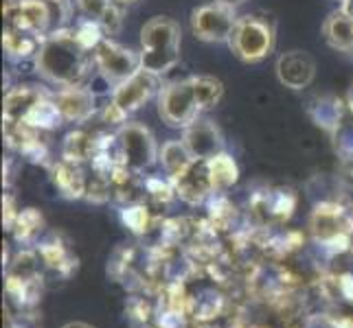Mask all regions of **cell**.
<instances>
[{
    "label": "cell",
    "instance_id": "6da1fadb",
    "mask_svg": "<svg viewBox=\"0 0 353 328\" xmlns=\"http://www.w3.org/2000/svg\"><path fill=\"white\" fill-rule=\"evenodd\" d=\"M33 62L38 75L57 88L81 86L94 66L92 53L79 44L75 29H57L44 35Z\"/></svg>",
    "mask_w": 353,
    "mask_h": 328
},
{
    "label": "cell",
    "instance_id": "7a4b0ae2",
    "mask_svg": "<svg viewBox=\"0 0 353 328\" xmlns=\"http://www.w3.org/2000/svg\"><path fill=\"white\" fill-rule=\"evenodd\" d=\"M182 31L172 18H152L141 29V70L163 77L180 64Z\"/></svg>",
    "mask_w": 353,
    "mask_h": 328
},
{
    "label": "cell",
    "instance_id": "3957f363",
    "mask_svg": "<svg viewBox=\"0 0 353 328\" xmlns=\"http://www.w3.org/2000/svg\"><path fill=\"white\" fill-rule=\"evenodd\" d=\"M276 44V27L268 16H241L230 35L228 46L237 59L246 64H259L272 53Z\"/></svg>",
    "mask_w": 353,
    "mask_h": 328
},
{
    "label": "cell",
    "instance_id": "277c9868",
    "mask_svg": "<svg viewBox=\"0 0 353 328\" xmlns=\"http://www.w3.org/2000/svg\"><path fill=\"white\" fill-rule=\"evenodd\" d=\"M156 92H161V77L148 70H139L137 75H132L112 90L110 103L101 109L103 123L121 127L128 123V116L141 109Z\"/></svg>",
    "mask_w": 353,
    "mask_h": 328
},
{
    "label": "cell",
    "instance_id": "5b68a950",
    "mask_svg": "<svg viewBox=\"0 0 353 328\" xmlns=\"http://www.w3.org/2000/svg\"><path fill=\"white\" fill-rule=\"evenodd\" d=\"M117 147L121 164L134 173L148 171L154 162H158V153H161L154 133L137 120H128L117 129Z\"/></svg>",
    "mask_w": 353,
    "mask_h": 328
},
{
    "label": "cell",
    "instance_id": "8992f818",
    "mask_svg": "<svg viewBox=\"0 0 353 328\" xmlns=\"http://www.w3.org/2000/svg\"><path fill=\"white\" fill-rule=\"evenodd\" d=\"M158 116L169 127L178 129L189 127L193 120L202 116L196 101V92H193L191 86V77L172 81L161 88V92H158Z\"/></svg>",
    "mask_w": 353,
    "mask_h": 328
},
{
    "label": "cell",
    "instance_id": "52a82bcc",
    "mask_svg": "<svg viewBox=\"0 0 353 328\" xmlns=\"http://www.w3.org/2000/svg\"><path fill=\"white\" fill-rule=\"evenodd\" d=\"M237 20H239L237 9L213 0V3L191 11V33L200 42L222 44L230 40Z\"/></svg>",
    "mask_w": 353,
    "mask_h": 328
},
{
    "label": "cell",
    "instance_id": "ba28073f",
    "mask_svg": "<svg viewBox=\"0 0 353 328\" xmlns=\"http://www.w3.org/2000/svg\"><path fill=\"white\" fill-rule=\"evenodd\" d=\"M94 59V68L101 75V79L108 86H121L123 81H128L132 75H137L141 70V55L132 48H125L110 38H105L97 51L92 53Z\"/></svg>",
    "mask_w": 353,
    "mask_h": 328
},
{
    "label": "cell",
    "instance_id": "9c48e42d",
    "mask_svg": "<svg viewBox=\"0 0 353 328\" xmlns=\"http://www.w3.org/2000/svg\"><path fill=\"white\" fill-rule=\"evenodd\" d=\"M3 16L5 27H14L40 38L53 33V14L48 0H7Z\"/></svg>",
    "mask_w": 353,
    "mask_h": 328
},
{
    "label": "cell",
    "instance_id": "30bf717a",
    "mask_svg": "<svg viewBox=\"0 0 353 328\" xmlns=\"http://www.w3.org/2000/svg\"><path fill=\"white\" fill-rule=\"evenodd\" d=\"M310 230L314 239L323 245H336L345 243L351 232V219L345 208L336 204H321L316 206L310 217Z\"/></svg>",
    "mask_w": 353,
    "mask_h": 328
},
{
    "label": "cell",
    "instance_id": "8fae6325",
    "mask_svg": "<svg viewBox=\"0 0 353 328\" xmlns=\"http://www.w3.org/2000/svg\"><path fill=\"white\" fill-rule=\"evenodd\" d=\"M182 142L187 144L189 153L193 155V160L206 162L211 157L224 153V138L222 131L211 118L200 116L198 120H193L189 127L182 131Z\"/></svg>",
    "mask_w": 353,
    "mask_h": 328
},
{
    "label": "cell",
    "instance_id": "7c38bea8",
    "mask_svg": "<svg viewBox=\"0 0 353 328\" xmlns=\"http://www.w3.org/2000/svg\"><path fill=\"white\" fill-rule=\"evenodd\" d=\"M51 99L57 105L64 123H86L97 112L92 90L83 86H68L51 92Z\"/></svg>",
    "mask_w": 353,
    "mask_h": 328
},
{
    "label": "cell",
    "instance_id": "4fadbf2b",
    "mask_svg": "<svg viewBox=\"0 0 353 328\" xmlns=\"http://www.w3.org/2000/svg\"><path fill=\"white\" fill-rule=\"evenodd\" d=\"M316 64L305 51H288L276 59V77L290 90H303L314 81Z\"/></svg>",
    "mask_w": 353,
    "mask_h": 328
},
{
    "label": "cell",
    "instance_id": "5bb4252c",
    "mask_svg": "<svg viewBox=\"0 0 353 328\" xmlns=\"http://www.w3.org/2000/svg\"><path fill=\"white\" fill-rule=\"evenodd\" d=\"M176 186V195L185 199L187 204H202L209 195H215L211 186L209 171H206V162H193L189 171H185L180 177L172 179Z\"/></svg>",
    "mask_w": 353,
    "mask_h": 328
},
{
    "label": "cell",
    "instance_id": "9a60e30c",
    "mask_svg": "<svg viewBox=\"0 0 353 328\" xmlns=\"http://www.w3.org/2000/svg\"><path fill=\"white\" fill-rule=\"evenodd\" d=\"M48 92L38 86H16L5 94L3 103V120L5 123H22L31 109L42 99H46Z\"/></svg>",
    "mask_w": 353,
    "mask_h": 328
},
{
    "label": "cell",
    "instance_id": "2e32d148",
    "mask_svg": "<svg viewBox=\"0 0 353 328\" xmlns=\"http://www.w3.org/2000/svg\"><path fill=\"white\" fill-rule=\"evenodd\" d=\"M323 35L327 44L336 51L351 53L353 51V16L347 9H336L332 11L327 20L323 22Z\"/></svg>",
    "mask_w": 353,
    "mask_h": 328
},
{
    "label": "cell",
    "instance_id": "e0dca14e",
    "mask_svg": "<svg viewBox=\"0 0 353 328\" xmlns=\"http://www.w3.org/2000/svg\"><path fill=\"white\" fill-rule=\"evenodd\" d=\"M101 147V136L99 133H88V131H70L66 140H64V149H62V160L81 164L97 155Z\"/></svg>",
    "mask_w": 353,
    "mask_h": 328
},
{
    "label": "cell",
    "instance_id": "ac0fdd59",
    "mask_svg": "<svg viewBox=\"0 0 353 328\" xmlns=\"http://www.w3.org/2000/svg\"><path fill=\"white\" fill-rule=\"evenodd\" d=\"M40 44H42L40 35H33L14 27H5L3 31V48L7 57L14 59V62H24V59L35 57L40 51Z\"/></svg>",
    "mask_w": 353,
    "mask_h": 328
},
{
    "label": "cell",
    "instance_id": "d6986e66",
    "mask_svg": "<svg viewBox=\"0 0 353 328\" xmlns=\"http://www.w3.org/2000/svg\"><path fill=\"white\" fill-rule=\"evenodd\" d=\"M83 18L101 22L108 35H114L121 29V11L117 0H75Z\"/></svg>",
    "mask_w": 353,
    "mask_h": 328
},
{
    "label": "cell",
    "instance_id": "ffe728a7",
    "mask_svg": "<svg viewBox=\"0 0 353 328\" xmlns=\"http://www.w3.org/2000/svg\"><path fill=\"white\" fill-rule=\"evenodd\" d=\"M158 162H161L163 171L167 173V177H180L185 171H189L191 164L196 162L193 155L189 153L187 144L182 140H169L161 147V153H158Z\"/></svg>",
    "mask_w": 353,
    "mask_h": 328
},
{
    "label": "cell",
    "instance_id": "44dd1931",
    "mask_svg": "<svg viewBox=\"0 0 353 328\" xmlns=\"http://www.w3.org/2000/svg\"><path fill=\"white\" fill-rule=\"evenodd\" d=\"M53 182H55V186L62 190L66 197H81V195H86V184H88V182L83 179V175L79 171V164H75V162H68V160L57 162L55 168H53Z\"/></svg>",
    "mask_w": 353,
    "mask_h": 328
},
{
    "label": "cell",
    "instance_id": "7402d4cb",
    "mask_svg": "<svg viewBox=\"0 0 353 328\" xmlns=\"http://www.w3.org/2000/svg\"><path fill=\"white\" fill-rule=\"evenodd\" d=\"M206 171H209V179L215 193H224L226 188H230L239 175V168L228 153H220L206 160Z\"/></svg>",
    "mask_w": 353,
    "mask_h": 328
},
{
    "label": "cell",
    "instance_id": "603a6c76",
    "mask_svg": "<svg viewBox=\"0 0 353 328\" xmlns=\"http://www.w3.org/2000/svg\"><path fill=\"white\" fill-rule=\"evenodd\" d=\"M310 114L316 120V125L325 127L327 131H334L340 120L345 118L347 107L343 105V101L336 99V96H323V99H316L312 103Z\"/></svg>",
    "mask_w": 353,
    "mask_h": 328
},
{
    "label": "cell",
    "instance_id": "cb8c5ba5",
    "mask_svg": "<svg viewBox=\"0 0 353 328\" xmlns=\"http://www.w3.org/2000/svg\"><path fill=\"white\" fill-rule=\"evenodd\" d=\"M22 123H27L29 127L38 129V131H51V129H57L59 125L64 123V118H62V114H59L57 105L51 99V92H48L46 99H42L38 105L31 109Z\"/></svg>",
    "mask_w": 353,
    "mask_h": 328
},
{
    "label": "cell",
    "instance_id": "d4e9b609",
    "mask_svg": "<svg viewBox=\"0 0 353 328\" xmlns=\"http://www.w3.org/2000/svg\"><path fill=\"white\" fill-rule=\"evenodd\" d=\"M191 86H193V92H196V101H198V107L202 114L213 109L224 96V83L215 77H209V75L191 77Z\"/></svg>",
    "mask_w": 353,
    "mask_h": 328
},
{
    "label": "cell",
    "instance_id": "484cf974",
    "mask_svg": "<svg viewBox=\"0 0 353 328\" xmlns=\"http://www.w3.org/2000/svg\"><path fill=\"white\" fill-rule=\"evenodd\" d=\"M75 35H77L79 44H81L83 48H86L88 53H94V51H97V46H99V44L108 38V33H105V29L101 27V22L90 20V18H83V20L77 22Z\"/></svg>",
    "mask_w": 353,
    "mask_h": 328
},
{
    "label": "cell",
    "instance_id": "4316f807",
    "mask_svg": "<svg viewBox=\"0 0 353 328\" xmlns=\"http://www.w3.org/2000/svg\"><path fill=\"white\" fill-rule=\"evenodd\" d=\"M332 133H334V144H336L338 153L351 160L353 157V112L351 109L345 114V118L340 120L338 127Z\"/></svg>",
    "mask_w": 353,
    "mask_h": 328
},
{
    "label": "cell",
    "instance_id": "83f0119b",
    "mask_svg": "<svg viewBox=\"0 0 353 328\" xmlns=\"http://www.w3.org/2000/svg\"><path fill=\"white\" fill-rule=\"evenodd\" d=\"M11 230H16L18 241H31L42 230V215H38L33 208L22 210Z\"/></svg>",
    "mask_w": 353,
    "mask_h": 328
},
{
    "label": "cell",
    "instance_id": "f1b7e54d",
    "mask_svg": "<svg viewBox=\"0 0 353 328\" xmlns=\"http://www.w3.org/2000/svg\"><path fill=\"white\" fill-rule=\"evenodd\" d=\"M121 219H123V223L137 234L145 232L150 226V212L143 204H132L128 208H123L121 210Z\"/></svg>",
    "mask_w": 353,
    "mask_h": 328
},
{
    "label": "cell",
    "instance_id": "f546056e",
    "mask_svg": "<svg viewBox=\"0 0 353 328\" xmlns=\"http://www.w3.org/2000/svg\"><path fill=\"white\" fill-rule=\"evenodd\" d=\"M145 190H148L150 195L158 201H169V199L178 197L172 177H165V179L163 177H148L145 179Z\"/></svg>",
    "mask_w": 353,
    "mask_h": 328
},
{
    "label": "cell",
    "instance_id": "4dcf8cb0",
    "mask_svg": "<svg viewBox=\"0 0 353 328\" xmlns=\"http://www.w3.org/2000/svg\"><path fill=\"white\" fill-rule=\"evenodd\" d=\"M62 328H94V326L92 324H86V322H70V324H66Z\"/></svg>",
    "mask_w": 353,
    "mask_h": 328
},
{
    "label": "cell",
    "instance_id": "1f68e13d",
    "mask_svg": "<svg viewBox=\"0 0 353 328\" xmlns=\"http://www.w3.org/2000/svg\"><path fill=\"white\" fill-rule=\"evenodd\" d=\"M217 3H224V5H228V7L237 9L239 5H243V3H246V0H217Z\"/></svg>",
    "mask_w": 353,
    "mask_h": 328
},
{
    "label": "cell",
    "instance_id": "d6a6232c",
    "mask_svg": "<svg viewBox=\"0 0 353 328\" xmlns=\"http://www.w3.org/2000/svg\"><path fill=\"white\" fill-rule=\"evenodd\" d=\"M117 3L125 7V5H137V3H139V0H117Z\"/></svg>",
    "mask_w": 353,
    "mask_h": 328
}]
</instances>
